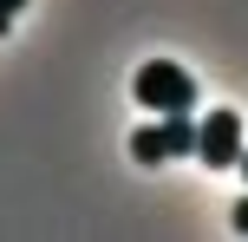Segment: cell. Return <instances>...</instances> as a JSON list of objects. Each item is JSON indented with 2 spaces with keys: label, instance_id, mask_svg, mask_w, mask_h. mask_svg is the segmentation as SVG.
Instances as JSON below:
<instances>
[{
  "label": "cell",
  "instance_id": "obj_1",
  "mask_svg": "<svg viewBox=\"0 0 248 242\" xmlns=\"http://www.w3.org/2000/svg\"><path fill=\"white\" fill-rule=\"evenodd\" d=\"M131 92H137V105H144V112H157V118H170V112H196V79H189L176 59H150V65H137Z\"/></svg>",
  "mask_w": 248,
  "mask_h": 242
},
{
  "label": "cell",
  "instance_id": "obj_2",
  "mask_svg": "<svg viewBox=\"0 0 248 242\" xmlns=\"http://www.w3.org/2000/svg\"><path fill=\"white\" fill-rule=\"evenodd\" d=\"M196 151V118L189 112H170L163 125H137L131 131V157L137 164H170V157H189Z\"/></svg>",
  "mask_w": 248,
  "mask_h": 242
},
{
  "label": "cell",
  "instance_id": "obj_3",
  "mask_svg": "<svg viewBox=\"0 0 248 242\" xmlns=\"http://www.w3.org/2000/svg\"><path fill=\"white\" fill-rule=\"evenodd\" d=\"M196 157H202L209 170H235V164H242V118L229 112V105L196 125Z\"/></svg>",
  "mask_w": 248,
  "mask_h": 242
},
{
  "label": "cell",
  "instance_id": "obj_4",
  "mask_svg": "<svg viewBox=\"0 0 248 242\" xmlns=\"http://www.w3.org/2000/svg\"><path fill=\"white\" fill-rule=\"evenodd\" d=\"M229 223H235V236H248V196H242L235 210H229Z\"/></svg>",
  "mask_w": 248,
  "mask_h": 242
},
{
  "label": "cell",
  "instance_id": "obj_5",
  "mask_svg": "<svg viewBox=\"0 0 248 242\" xmlns=\"http://www.w3.org/2000/svg\"><path fill=\"white\" fill-rule=\"evenodd\" d=\"M7 26H13V13H7V7H0V39H7Z\"/></svg>",
  "mask_w": 248,
  "mask_h": 242
},
{
  "label": "cell",
  "instance_id": "obj_6",
  "mask_svg": "<svg viewBox=\"0 0 248 242\" xmlns=\"http://www.w3.org/2000/svg\"><path fill=\"white\" fill-rule=\"evenodd\" d=\"M0 7H7V13H20V7H26V0H0Z\"/></svg>",
  "mask_w": 248,
  "mask_h": 242
},
{
  "label": "cell",
  "instance_id": "obj_7",
  "mask_svg": "<svg viewBox=\"0 0 248 242\" xmlns=\"http://www.w3.org/2000/svg\"><path fill=\"white\" fill-rule=\"evenodd\" d=\"M242 177H248V151H242Z\"/></svg>",
  "mask_w": 248,
  "mask_h": 242
}]
</instances>
